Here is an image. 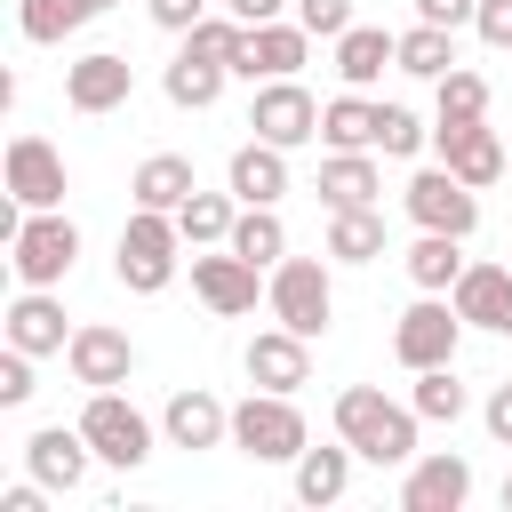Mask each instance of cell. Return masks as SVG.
<instances>
[{"label": "cell", "mask_w": 512, "mask_h": 512, "mask_svg": "<svg viewBox=\"0 0 512 512\" xmlns=\"http://www.w3.org/2000/svg\"><path fill=\"white\" fill-rule=\"evenodd\" d=\"M416 432L424 416L384 400V384H344L336 392V440H352V456L368 464H416Z\"/></svg>", "instance_id": "1"}, {"label": "cell", "mask_w": 512, "mask_h": 512, "mask_svg": "<svg viewBox=\"0 0 512 512\" xmlns=\"http://www.w3.org/2000/svg\"><path fill=\"white\" fill-rule=\"evenodd\" d=\"M176 264H184V232H176V216H168V208H128L120 248H112L120 288H128V296H160V288L176 280Z\"/></svg>", "instance_id": "2"}, {"label": "cell", "mask_w": 512, "mask_h": 512, "mask_svg": "<svg viewBox=\"0 0 512 512\" xmlns=\"http://www.w3.org/2000/svg\"><path fill=\"white\" fill-rule=\"evenodd\" d=\"M264 304H272L280 328H296V336H328V320H336L328 248H320V256H280V264L264 272Z\"/></svg>", "instance_id": "3"}, {"label": "cell", "mask_w": 512, "mask_h": 512, "mask_svg": "<svg viewBox=\"0 0 512 512\" xmlns=\"http://www.w3.org/2000/svg\"><path fill=\"white\" fill-rule=\"evenodd\" d=\"M232 448H240L248 464H296V456L312 448L296 392H256V384H248V400L232 408Z\"/></svg>", "instance_id": "4"}, {"label": "cell", "mask_w": 512, "mask_h": 512, "mask_svg": "<svg viewBox=\"0 0 512 512\" xmlns=\"http://www.w3.org/2000/svg\"><path fill=\"white\" fill-rule=\"evenodd\" d=\"M80 264V224L64 208H24L16 240H8V272L24 288H64V272Z\"/></svg>", "instance_id": "5"}, {"label": "cell", "mask_w": 512, "mask_h": 512, "mask_svg": "<svg viewBox=\"0 0 512 512\" xmlns=\"http://www.w3.org/2000/svg\"><path fill=\"white\" fill-rule=\"evenodd\" d=\"M80 432H88V448H96V464H112V472H136L160 440H152V416L112 384V392H88V408H80Z\"/></svg>", "instance_id": "6"}, {"label": "cell", "mask_w": 512, "mask_h": 512, "mask_svg": "<svg viewBox=\"0 0 512 512\" xmlns=\"http://www.w3.org/2000/svg\"><path fill=\"white\" fill-rule=\"evenodd\" d=\"M400 208H408L416 232H456V240L480 232V192H472L456 168H416L408 192H400Z\"/></svg>", "instance_id": "7"}, {"label": "cell", "mask_w": 512, "mask_h": 512, "mask_svg": "<svg viewBox=\"0 0 512 512\" xmlns=\"http://www.w3.org/2000/svg\"><path fill=\"white\" fill-rule=\"evenodd\" d=\"M456 336H464V312L448 304V296H424L416 288V304L392 320V360L416 376V368H440V360H456Z\"/></svg>", "instance_id": "8"}, {"label": "cell", "mask_w": 512, "mask_h": 512, "mask_svg": "<svg viewBox=\"0 0 512 512\" xmlns=\"http://www.w3.org/2000/svg\"><path fill=\"white\" fill-rule=\"evenodd\" d=\"M248 128H256L264 144L296 152V144L320 136V104H312L304 80H256V96H248Z\"/></svg>", "instance_id": "9"}, {"label": "cell", "mask_w": 512, "mask_h": 512, "mask_svg": "<svg viewBox=\"0 0 512 512\" xmlns=\"http://www.w3.org/2000/svg\"><path fill=\"white\" fill-rule=\"evenodd\" d=\"M432 152H440V168H456L472 192H488V184L512 168V144H504L488 120H432Z\"/></svg>", "instance_id": "10"}, {"label": "cell", "mask_w": 512, "mask_h": 512, "mask_svg": "<svg viewBox=\"0 0 512 512\" xmlns=\"http://www.w3.org/2000/svg\"><path fill=\"white\" fill-rule=\"evenodd\" d=\"M192 296H200L216 320H240V312H256L264 280H256V264H248L240 248H192Z\"/></svg>", "instance_id": "11"}, {"label": "cell", "mask_w": 512, "mask_h": 512, "mask_svg": "<svg viewBox=\"0 0 512 512\" xmlns=\"http://www.w3.org/2000/svg\"><path fill=\"white\" fill-rule=\"evenodd\" d=\"M64 368H72V384L112 392V384L136 376V344H128V328H112V320H80L72 344H64Z\"/></svg>", "instance_id": "12"}, {"label": "cell", "mask_w": 512, "mask_h": 512, "mask_svg": "<svg viewBox=\"0 0 512 512\" xmlns=\"http://www.w3.org/2000/svg\"><path fill=\"white\" fill-rule=\"evenodd\" d=\"M240 368H248L256 392H304V384H312V336H296V328L272 320L264 336H248Z\"/></svg>", "instance_id": "13"}, {"label": "cell", "mask_w": 512, "mask_h": 512, "mask_svg": "<svg viewBox=\"0 0 512 512\" xmlns=\"http://www.w3.org/2000/svg\"><path fill=\"white\" fill-rule=\"evenodd\" d=\"M304 56H312V32L296 24V16H272V24H248V48H240V80L256 88V80H296L304 72Z\"/></svg>", "instance_id": "14"}, {"label": "cell", "mask_w": 512, "mask_h": 512, "mask_svg": "<svg viewBox=\"0 0 512 512\" xmlns=\"http://www.w3.org/2000/svg\"><path fill=\"white\" fill-rule=\"evenodd\" d=\"M128 88H136V64L120 56V48H88L80 64H64V104L72 112H120L128 104Z\"/></svg>", "instance_id": "15"}, {"label": "cell", "mask_w": 512, "mask_h": 512, "mask_svg": "<svg viewBox=\"0 0 512 512\" xmlns=\"http://www.w3.org/2000/svg\"><path fill=\"white\" fill-rule=\"evenodd\" d=\"M72 176H64V152L48 136H8V200L24 208H64Z\"/></svg>", "instance_id": "16"}, {"label": "cell", "mask_w": 512, "mask_h": 512, "mask_svg": "<svg viewBox=\"0 0 512 512\" xmlns=\"http://www.w3.org/2000/svg\"><path fill=\"white\" fill-rule=\"evenodd\" d=\"M160 440H168V448H184V456H200V448H232V408H224L216 392L184 384V392L160 408Z\"/></svg>", "instance_id": "17"}, {"label": "cell", "mask_w": 512, "mask_h": 512, "mask_svg": "<svg viewBox=\"0 0 512 512\" xmlns=\"http://www.w3.org/2000/svg\"><path fill=\"white\" fill-rule=\"evenodd\" d=\"M88 464H96V448H88V432L80 424H40L32 440H24V472L40 480V488H80L88 480Z\"/></svg>", "instance_id": "18"}, {"label": "cell", "mask_w": 512, "mask_h": 512, "mask_svg": "<svg viewBox=\"0 0 512 512\" xmlns=\"http://www.w3.org/2000/svg\"><path fill=\"white\" fill-rule=\"evenodd\" d=\"M464 496H472V464L456 448L416 456L408 480H400V512H464Z\"/></svg>", "instance_id": "19"}, {"label": "cell", "mask_w": 512, "mask_h": 512, "mask_svg": "<svg viewBox=\"0 0 512 512\" xmlns=\"http://www.w3.org/2000/svg\"><path fill=\"white\" fill-rule=\"evenodd\" d=\"M448 304L464 312V328L512 336V264H464V280L448 288Z\"/></svg>", "instance_id": "20"}, {"label": "cell", "mask_w": 512, "mask_h": 512, "mask_svg": "<svg viewBox=\"0 0 512 512\" xmlns=\"http://www.w3.org/2000/svg\"><path fill=\"white\" fill-rule=\"evenodd\" d=\"M0 328H8V344H16V352H32V360H48V352H64V344H72L56 288H24V296L0 312Z\"/></svg>", "instance_id": "21"}, {"label": "cell", "mask_w": 512, "mask_h": 512, "mask_svg": "<svg viewBox=\"0 0 512 512\" xmlns=\"http://www.w3.org/2000/svg\"><path fill=\"white\" fill-rule=\"evenodd\" d=\"M376 136H384V104L368 88H344V96L320 104V144L328 152H376Z\"/></svg>", "instance_id": "22"}, {"label": "cell", "mask_w": 512, "mask_h": 512, "mask_svg": "<svg viewBox=\"0 0 512 512\" xmlns=\"http://www.w3.org/2000/svg\"><path fill=\"white\" fill-rule=\"evenodd\" d=\"M224 184L240 192V208H280V192H288V152H280V144H264V136H248V144L232 152Z\"/></svg>", "instance_id": "23"}, {"label": "cell", "mask_w": 512, "mask_h": 512, "mask_svg": "<svg viewBox=\"0 0 512 512\" xmlns=\"http://www.w3.org/2000/svg\"><path fill=\"white\" fill-rule=\"evenodd\" d=\"M328 48H336V80H344V88H376L384 64H400V32H384V24H352V32H336Z\"/></svg>", "instance_id": "24"}, {"label": "cell", "mask_w": 512, "mask_h": 512, "mask_svg": "<svg viewBox=\"0 0 512 512\" xmlns=\"http://www.w3.org/2000/svg\"><path fill=\"white\" fill-rule=\"evenodd\" d=\"M320 248H328V264H376L384 256V208H328Z\"/></svg>", "instance_id": "25"}, {"label": "cell", "mask_w": 512, "mask_h": 512, "mask_svg": "<svg viewBox=\"0 0 512 512\" xmlns=\"http://www.w3.org/2000/svg\"><path fill=\"white\" fill-rule=\"evenodd\" d=\"M400 264H408V280H416L424 296H448V288L464 280V264H472V256H464V240H456V232H416Z\"/></svg>", "instance_id": "26"}, {"label": "cell", "mask_w": 512, "mask_h": 512, "mask_svg": "<svg viewBox=\"0 0 512 512\" xmlns=\"http://www.w3.org/2000/svg\"><path fill=\"white\" fill-rule=\"evenodd\" d=\"M128 192H136V208H168V216H176V208L200 192V176H192L184 152H152V160L128 176Z\"/></svg>", "instance_id": "27"}, {"label": "cell", "mask_w": 512, "mask_h": 512, "mask_svg": "<svg viewBox=\"0 0 512 512\" xmlns=\"http://www.w3.org/2000/svg\"><path fill=\"white\" fill-rule=\"evenodd\" d=\"M384 176H376V152H328L320 160V200L328 208H376Z\"/></svg>", "instance_id": "28"}, {"label": "cell", "mask_w": 512, "mask_h": 512, "mask_svg": "<svg viewBox=\"0 0 512 512\" xmlns=\"http://www.w3.org/2000/svg\"><path fill=\"white\" fill-rule=\"evenodd\" d=\"M224 80H232V72H224V64H208V56H192V48H176V56H168V72H160V88H168V104H176V112H208V104L224 96Z\"/></svg>", "instance_id": "29"}, {"label": "cell", "mask_w": 512, "mask_h": 512, "mask_svg": "<svg viewBox=\"0 0 512 512\" xmlns=\"http://www.w3.org/2000/svg\"><path fill=\"white\" fill-rule=\"evenodd\" d=\"M232 224H240V192H232V184H224V192H192V200L176 208L184 248H224V240H232Z\"/></svg>", "instance_id": "30"}, {"label": "cell", "mask_w": 512, "mask_h": 512, "mask_svg": "<svg viewBox=\"0 0 512 512\" xmlns=\"http://www.w3.org/2000/svg\"><path fill=\"white\" fill-rule=\"evenodd\" d=\"M344 488H352V440L296 456V504H344Z\"/></svg>", "instance_id": "31"}, {"label": "cell", "mask_w": 512, "mask_h": 512, "mask_svg": "<svg viewBox=\"0 0 512 512\" xmlns=\"http://www.w3.org/2000/svg\"><path fill=\"white\" fill-rule=\"evenodd\" d=\"M392 72H408V80H440V72H456V32L416 16V24L400 32V64H392Z\"/></svg>", "instance_id": "32"}, {"label": "cell", "mask_w": 512, "mask_h": 512, "mask_svg": "<svg viewBox=\"0 0 512 512\" xmlns=\"http://www.w3.org/2000/svg\"><path fill=\"white\" fill-rule=\"evenodd\" d=\"M80 24H96V16H88V0H16V32H24L32 48H56V40H72Z\"/></svg>", "instance_id": "33"}, {"label": "cell", "mask_w": 512, "mask_h": 512, "mask_svg": "<svg viewBox=\"0 0 512 512\" xmlns=\"http://www.w3.org/2000/svg\"><path fill=\"white\" fill-rule=\"evenodd\" d=\"M224 248H240L256 272H272V264L288 256V224H280V208H240V224H232Z\"/></svg>", "instance_id": "34"}, {"label": "cell", "mask_w": 512, "mask_h": 512, "mask_svg": "<svg viewBox=\"0 0 512 512\" xmlns=\"http://www.w3.org/2000/svg\"><path fill=\"white\" fill-rule=\"evenodd\" d=\"M408 408H416L424 424H456V416L472 408V392L456 384V360H440V368H416V392H408Z\"/></svg>", "instance_id": "35"}, {"label": "cell", "mask_w": 512, "mask_h": 512, "mask_svg": "<svg viewBox=\"0 0 512 512\" xmlns=\"http://www.w3.org/2000/svg\"><path fill=\"white\" fill-rule=\"evenodd\" d=\"M432 120H488V80L472 72V64H456V72H440L432 80Z\"/></svg>", "instance_id": "36"}, {"label": "cell", "mask_w": 512, "mask_h": 512, "mask_svg": "<svg viewBox=\"0 0 512 512\" xmlns=\"http://www.w3.org/2000/svg\"><path fill=\"white\" fill-rule=\"evenodd\" d=\"M424 144H432V128H424L408 104H384V136H376V152H384V160H416Z\"/></svg>", "instance_id": "37"}, {"label": "cell", "mask_w": 512, "mask_h": 512, "mask_svg": "<svg viewBox=\"0 0 512 512\" xmlns=\"http://www.w3.org/2000/svg\"><path fill=\"white\" fill-rule=\"evenodd\" d=\"M296 24H304L312 40H336V32H352L360 16H352V0H296Z\"/></svg>", "instance_id": "38"}, {"label": "cell", "mask_w": 512, "mask_h": 512, "mask_svg": "<svg viewBox=\"0 0 512 512\" xmlns=\"http://www.w3.org/2000/svg\"><path fill=\"white\" fill-rule=\"evenodd\" d=\"M32 392H40V384H32V352L8 344V352H0V408H24Z\"/></svg>", "instance_id": "39"}, {"label": "cell", "mask_w": 512, "mask_h": 512, "mask_svg": "<svg viewBox=\"0 0 512 512\" xmlns=\"http://www.w3.org/2000/svg\"><path fill=\"white\" fill-rule=\"evenodd\" d=\"M144 16H152L160 32H176V40H184V32L208 16V0H144Z\"/></svg>", "instance_id": "40"}, {"label": "cell", "mask_w": 512, "mask_h": 512, "mask_svg": "<svg viewBox=\"0 0 512 512\" xmlns=\"http://www.w3.org/2000/svg\"><path fill=\"white\" fill-rule=\"evenodd\" d=\"M472 32H480L488 48H512V0H480V16H472Z\"/></svg>", "instance_id": "41"}, {"label": "cell", "mask_w": 512, "mask_h": 512, "mask_svg": "<svg viewBox=\"0 0 512 512\" xmlns=\"http://www.w3.org/2000/svg\"><path fill=\"white\" fill-rule=\"evenodd\" d=\"M480 424H488V440H496V448H512V384H496V392L480 400Z\"/></svg>", "instance_id": "42"}, {"label": "cell", "mask_w": 512, "mask_h": 512, "mask_svg": "<svg viewBox=\"0 0 512 512\" xmlns=\"http://www.w3.org/2000/svg\"><path fill=\"white\" fill-rule=\"evenodd\" d=\"M416 16H424V24H448V32H456V24H472V16H480V0H416Z\"/></svg>", "instance_id": "43"}, {"label": "cell", "mask_w": 512, "mask_h": 512, "mask_svg": "<svg viewBox=\"0 0 512 512\" xmlns=\"http://www.w3.org/2000/svg\"><path fill=\"white\" fill-rule=\"evenodd\" d=\"M240 24H272V16H296V0H224Z\"/></svg>", "instance_id": "44"}, {"label": "cell", "mask_w": 512, "mask_h": 512, "mask_svg": "<svg viewBox=\"0 0 512 512\" xmlns=\"http://www.w3.org/2000/svg\"><path fill=\"white\" fill-rule=\"evenodd\" d=\"M496 496H504V512H512V472H504V488H496Z\"/></svg>", "instance_id": "45"}, {"label": "cell", "mask_w": 512, "mask_h": 512, "mask_svg": "<svg viewBox=\"0 0 512 512\" xmlns=\"http://www.w3.org/2000/svg\"><path fill=\"white\" fill-rule=\"evenodd\" d=\"M104 8H120V0H88V16H104Z\"/></svg>", "instance_id": "46"}]
</instances>
